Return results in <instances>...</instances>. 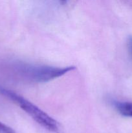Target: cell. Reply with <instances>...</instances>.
I'll return each mask as SVG.
<instances>
[{
	"label": "cell",
	"instance_id": "obj_4",
	"mask_svg": "<svg viewBox=\"0 0 132 133\" xmlns=\"http://www.w3.org/2000/svg\"><path fill=\"white\" fill-rule=\"evenodd\" d=\"M0 133H16L11 127L0 122Z\"/></svg>",
	"mask_w": 132,
	"mask_h": 133
},
{
	"label": "cell",
	"instance_id": "obj_3",
	"mask_svg": "<svg viewBox=\"0 0 132 133\" xmlns=\"http://www.w3.org/2000/svg\"><path fill=\"white\" fill-rule=\"evenodd\" d=\"M110 103L121 116L132 118V101H120L112 99Z\"/></svg>",
	"mask_w": 132,
	"mask_h": 133
},
{
	"label": "cell",
	"instance_id": "obj_5",
	"mask_svg": "<svg viewBox=\"0 0 132 133\" xmlns=\"http://www.w3.org/2000/svg\"><path fill=\"white\" fill-rule=\"evenodd\" d=\"M128 48L129 54L132 57V36H129V38H128Z\"/></svg>",
	"mask_w": 132,
	"mask_h": 133
},
{
	"label": "cell",
	"instance_id": "obj_2",
	"mask_svg": "<svg viewBox=\"0 0 132 133\" xmlns=\"http://www.w3.org/2000/svg\"><path fill=\"white\" fill-rule=\"evenodd\" d=\"M22 75L37 83H46L63 76L75 69V66L53 67L46 65H32L21 64L18 66Z\"/></svg>",
	"mask_w": 132,
	"mask_h": 133
},
{
	"label": "cell",
	"instance_id": "obj_1",
	"mask_svg": "<svg viewBox=\"0 0 132 133\" xmlns=\"http://www.w3.org/2000/svg\"><path fill=\"white\" fill-rule=\"evenodd\" d=\"M0 93L15 103L43 128L54 133H63V128L59 122L48 115L34 104L28 101L27 99L18 94L14 91L2 87H0Z\"/></svg>",
	"mask_w": 132,
	"mask_h": 133
}]
</instances>
